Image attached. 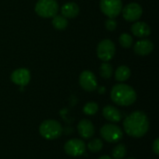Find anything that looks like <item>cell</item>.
<instances>
[{
    "instance_id": "obj_1",
    "label": "cell",
    "mask_w": 159,
    "mask_h": 159,
    "mask_svg": "<svg viewBox=\"0 0 159 159\" xmlns=\"http://www.w3.org/2000/svg\"><path fill=\"white\" fill-rule=\"evenodd\" d=\"M123 126L128 135L133 138H142L149 129V120L143 112L136 111L126 117Z\"/></svg>"
},
{
    "instance_id": "obj_2",
    "label": "cell",
    "mask_w": 159,
    "mask_h": 159,
    "mask_svg": "<svg viewBox=\"0 0 159 159\" xmlns=\"http://www.w3.org/2000/svg\"><path fill=\"white\" fill-rule=\"evenodd\" d=\"M112 101L120 106H129L135 102L137 94L133 88L126 84L115 85L111 90Z\"/></svg>"
},
{
    "instance_id": "obj_3",
    "label": "cell",
    "mask_w": 159,
    "mask_h": 159,
    "mask_svg": "<svg viewBox=\"0 0 159 159\" xmlns=\"http://www.w3.org/2000/svg\"><path fill=\"white\" fill-rule=\"evenodd\" d=\"M39 133L47 140H55L61 135L62 127L58 121L48 119L41 123L39 127Z\"/></svg>"
},
{
    "instance_id": "obj_4",
    "label": "cell",
    "mask_w": 159,
    "mask_h": 159,
    "mask_svg": "<svg viewBox=\"0 0 159 159\" xmlns=\"http://www.w3.org/2000/svg\"><path fill=\"white\" fill-rule=\"evenodd\" d=\"M34 10L42 18H53L59 11V5L55 0H38Z\"/></svg>"
},
{
    "instance_id": "obj_5",
    "label": "cell",
    "mask_w": 159,
    "mask_h": 159,
    "mask_svg": "<svg viewBox=\"0 0 159 159\" xmlns=\"http://www.w3.org/2000/svg\"><path fill=\"white\" fill-rule=\"evenodd\" d=\"M100 7L105 16L115 19L122 11V0H101Z\"/></svg>"
},
{
    "instance_id": "obj_6",
    "label": "cell",
    "mask_w": 159,
    "mask_h": 159,
    "mask_svg": "<svg viewBox=\"0 0 159 159\" xmlns=\"http://www.w3.org/2000/svg\"><path fill=\"white\" fill-rule=\"evenodd\" d=\"M102 138L108 143H117L123 138L122 129L115 124H106L100 130Z\"/></svg>"
},
{
    "instance_id": "obj_7",
    "label": "cell",
    "mask_w": 159,
    "mask_h": 159,
    "mask_svg": "<svg viewBox=\"0 0 159 159\" xmlns=\"http://www.w3.org/2000/svg\"><path fill=\"white\" fill-rule=\"evenodd\" d=\"M116 53V47L110 39L101 41L97 47V56L104 62H108L113 59Z\"/></svg>"
},
{
    "instance_id": "obj_8",
    "label": "cell",
    "mask_w": 159,
    "mask_h": 159,
    "mask_svg": "<svg viewBox=\"0 0 159 159\" xmlns=\"http://www.w3.org/2000/svg\"><path fill=\"white\" fill-rule=\"evenodd\" d=\"M64 151L68 156L80 157L86 152V144L82 140L72 139L64 144Z\"/></svg>"
},
{
    "instance_id": "obj_9",
    "label": "cell",
    "mask_w": 159,
    "mask_h": 159,
    "mask_svg": "<svg viewBox=\"0 0 159 159\" xmlns=\"http://www.w3.org/2000/svg\"><path fill=\"white\" fill-rule=\"evenodd\" d=\"M143 14V7L137 3H130L122 8L123 18L128 21H137Z\"/></svg>"
},
{
    "instance_id": "obj_10",
    "label": "cell",
    "mask_w": 159,
    "mask_h": 159,
    "mask_svg": "<svg viewBox=\"0 0 159 159\" xmlns=\"http://www.w3.org/2000/svg\"><path fill=\"white\" fill-rule=\"evenodd\" d=\"M79 84L81 88L87 91H94L98 87L95 75L88 70L81 73L79 76Z\"/></svg>"
},
{
    "instance_id": "obj_11",
    "label": "cell",
    "mask_w": 159,
    "mask_h": 159,
    "mask_svg": "<svg viewBox=\"0 0 159 159\" xmlns=\"http://www.w3.org/2000/svg\"><path fill=\"white\" fill-rule=\"evenodd\" d=\"M10 79L14 84L20 86V87H24L30 82V79H31L30 71L26 68L17 69L11 74Z\"/></svg>"
},
{
    "instance_id": "obj_12",
    "label": "cell",
    "mask_w": 159,
    "mask_h": 159,
    "mask_svg": "<svg viewBox=\"0 0 159 159\" xmlns=\"http://www.w3.org/2000/svg\"><path fill=\"white\" fill-rule=\"evenodd\" d=\"M77 130H78L79 135L84 139H89L95 133L94 126L91 123V121L89 119L81 120L77 125Z\"/></svg>"
},
{
    "instance_id": "obj_13",
    "label": "cell",
    "mask_w": 159,
    "mask_h": 159,
    "mask_svg": "<svg viewBox=\"0 0 159 159\" xmlns=\"http://www.w3.org/2000/svg\"><path fill=\"white\" fill-rule=\"evenodd\" d=\"M154 49V44L149 39H142L134 45V51L136 54L145 56L150 54Z\"/></svg>"
},
{
    "instance_id": "obj_14",
    "label": "cell",
    "mask_w": 159,
    "mask_h": 159,
    "mask_svg": "<svg viewBox=\"0 0 159 159\" xmlns=\"http://www.w3.org/2000/svg\"><path fill=\"white\" fill-rule=\"evenodd\" d=\"M131 32L135 36L143 38V37L150 35L151 29H150L149 25L147 23H145L144 21H137L132 24Z\"/></svg>"
},
{
    "instance_id": "obj_15",
    "label": "cell",
    "mask_w": 159,
    "mask_h": 159,
    "mask_svg": "<svg viewBox=\"0 0 159 159\" xmlns=\"http://www.w3.org/2000/svg\"><path fill=\"white\" fill-rule=\"evenodd\" d=\"M102 115L105 119L111 122H119L122 119L121 112L112 105H107L102 109Z\"/></svg>"
},
{
    "instance_id": "obj_16",
    "label": "cell",
    "mask_w": 159,
    "mask_h": 159,
    "mask_svg": "<svg viewBox=\"0 0 159 159\" xmlns=\"http://www.w3.org/2000/svg\"><path fill=\"white\" fill-rule=\"evenodd\" d=\"M61 15L64 18H75L78 13H79V7L77 6V4L74 3V2H68L66 4H64L61 9Z\"/></svg>"
},
{
    "instance_id": "obj_17",
    "label": "cell",
    "mask_w": 159,
    "mask_h": 159,
    "mask_svg": "<svg viewBox=\"0 0 159 159\" xmlns=\"http://www.w3.org/2000/svg\"><path fill=\"white\" fill-rule=\"evenodd\" d=\"M116 79L119 82H124L128 80L130 76V70L128 66L126 65H121L116 70L115 74Z\"/></svg>"
},
{
    "instance_id": "obj_18",
    "label": "cell",
    "mask_w": 159,
    "mask_h": 159,
    "mask_svg": "<svg viewBox=\"0 0 159 159\" xmlns=\"http://www.w3.org/2000/svg\"><path fill=\"white\" fill-rule=\"evenodd\" d=\"M52 25L56 30L62 31L68 26V20L62 15H55L52 19Z\"/></svg>"
},
{
    "instance_id": "obj_19",
    "label": "cell",
    "mask_w": 159,
    "mask_h": 159,
    "mask_svg": "<svg viewBox=\"0 0 159 159\" xmlns=\"http://www.w3.org/2000/svg\"><path fill=\"white\" fill-rule=\"evenodd\" d=\"M100 73L101 76L104 79H109L113 75V67L110 63L108 62H103L102 63L100 67Z\"/></svg>"
},
{
    "instance_id": "obj_20",
    "label": "cell",
    "mask_w": 159,
    "mask_h": 159,
    "mask_svg": "<svg viewBox=\"0 0 159 159\" xmlns=\"http://www.w3.org/2000/svg\"><path fill=\"white\" fill-rule=\"evenodd\" d=\"M127 154V149L124 144H118L113 149V158L114 159H123Z\"/></svg>"
},
{
    "instance_id": "obj_21",
    "label": "cell",
    "mask_w": 159,
    "mask_h": 159,
    "mask_svg": "<svg viewBox=\"0 0 159 159\" xmlns=\"http://www.w3.org/2000/svg\"><path fill=\"white\" fill-rule=\"evenodd\" d=\"M102 146H103V143L101 139H93L88 143V148L92 153H97L101 151Z\"/></svg>"
},
{
    "instance_id": "obj_22",
    "label": "cell",
    "mask_w": 159,
    "mask_h": 159,
    "mask_svg": "<svg viewBox=\"0 0 159 159\" xmlns=\"http://www.w3.org/2000/svg\"><path fill=\"white\" fill-rule=\"evenodd\" d=\"M98 109H99L98 104L96 102H90L85 104V106L83 107V112L88 116H93L98 112Z\"/></svg>"
},
{
    "instance_id": "obj_23",
    "label": "cell",
    "mask_w": 159,
    "mask_h": 159,
    "mask_svg": "<svg viewBox=\"0 0 159 159\" xmlns=\"http://www.w3.org/2000/svg\"><path fill=\"white\" fill-rule=\"evenodd\" d=\"M119 43L120 45L125 48H129L132 46V43H133V39L132 37L129 34H122L119 37Z\"/></svg>"
},
{
    "instance_id": "obj_24",
    "label": "cell",
    "mask_w": 159,
    "mask_h": 159,
    "mask_svg": "<svg viewBox=\"0 0 159 159\" xmlns=\"http://www.w3.org/2000/svg\"><path fill=\"white\" fill-rule=\"evenodd\" d=\"M105 27H106L107 30H109L111 32L115 31L116 29V27H117V22H116V20L115 19L109 18V20H107L105 21Z\"/></svg>"
},
{
    "instance_id": "obj_25",
    "label": "cell",
    "mask_w": 159,
    "mask_h": 159,
    "mask_svg": "<svg viewBox=\"0 0 159 159\" xmlns=\"http://www.w3.org/2000/svg\"><path fill=\"white\" fill-rule=\"evenodd\" d=\"M153 151L156 155H159V139H156L153 143Z\"/></svg>"
},
{
    "instance_id": "obj_26",
    "label": "cell",
    "mask_w": 159,
    "mask_h": 159,
    "mask_svg": "<svg viewBox=\"0 0 159 159\" xmlns=\"http://www.w3.org/2000/svg\"><path fill=\"white\" fill-rule=\"evenodd\" d=\"M99 159H112L110 157H108V156H102V157H101Z\"/></svg>"
},
{
    "instance_id": "obj_27",
    "label": "cell",
    "mask_w": 159,
    "mask_h": 159,
    "mask_svg": "<svg viewBox=\"0 0 159 159\" xmlns=\"http://www.w3.org/2000/svg\"><path fill=\"white\" fill-rule=\"evenodd\" d=\"M129 159H135V158H132V157H131V158H129Z\"/></svg>"
}]
</instances>
